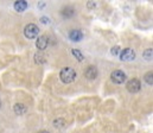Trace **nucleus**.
I'll use <instances>...</instances> for the list:
<instances>
[{"mask_svg": "<svg viewBox=\"0 0 153 133\" xmlns=\"http://www.w3.org/2000/svg\"><path fill=\"white\" fill-rule=\"evenodd\" d=\"M39 133H49V132H48V131H40Z\"/></svg>", "mask_w": 153, "mask_h": 133, "instance_id": "a211bd4d", "label": "nucleus"}, {"mask_svg": "<svg viewBox=\"0 0 153 133\" xmlns=\"http://www.w3.org/2000/svg\"><path fill=\"white\" fill-rule=\"evenodd\" d=\"M120 51H121V48L120 46H117V45H115V46H113L112 48V55H114V56H116V55H120Z\"/></svg>", "mask_w": 153, "mask_h": 133, "instance_id": "4468645a", "label": "nucleus"}, {"mask_svg": "<svg viewBox=\"0 0 153 133\" xmlns=\"http://www.w3.org/2000/svg\"><path fill=\"white\" fill-rule=\"evenodd\" d=\"M111 79H112V81H113L114 83L121 85V83H123V82L126 81L127 76H126V74H125L123 71H121V70H114V71L111 74Z\"/></svg>", "mask_w": 153, "mask_h": 133, "instance_id": "20e7f679", "label": "nucleus"}, {"mask_svg": "<svg viewBox=\"0 0 153 133\" xmlns=\"http://www.w3.org/2000/svg\"><path fill=\"white\" fill-rule=\"evenodd\" d=\"M40 20H42V23H44V24H49V23H50L49 18H45V17H42Z\"/></svg>", "mask_w": 153, "mask_h": 133, "instance_id": "dca6fc26", "label": "nucleus"}, {"mask_svg": "<svg viewBox=\"0 0 153 133\" xmlns=\"http://www.w3.org/2000/svg\"><path fill=\"white\" fill-rule=\"evenodd\" d=\"M144 58L147 59V61H151V59H152V49L145 50V52H144Z\"/></svg>", "mask_w": 153, "mask_h": 133, "instance_id": "ddd939ff", "label": "nucleus"}, {"mask_svg": "<svg viewBox=\"0 0 153 133\" xmlns=\"http://www.w3.org/2000/svg\"><path fill=\"white\" fill-rule=\"evenodd\" d=\"M71 52H73V55L76 57V59L78 61V62H82V61L84 59L83 53H82V52H81L78 49H73V51H71Z\"/></svg>", "mask_w": 153, "mask_h": 133, "instance_id": "9b49d317", "label": "nucleus"}, {"mask_svg": "<svg viewBox=\"0 0 153 133\" xmlns=\"http://www.w3.org/2000/svg\"><path fill=\"white\" fill-rule=\"evenodd\" d=\"M120 58H121V61H125V62L133 61L135 58V52H134L133 49L126 48V49H123V50L120 51Z\"/></svg>", "mask_w": 153, "mask_h": 133, "instance_id": "7ed1b4c3", "label": "nucleus"}, {"mask_svg": "<svg viewBox=\"0 0 153 133\" xmlns=\"http://www.w3.org/2000/svg\"><path fill=\"white\" fill-rule=\"evenodd\" d=\"M27 8V2L24 1V0H17L14 2V10L18 11V12H23Z\"/></svg>", "mask_w": 153, "mask_h": 133, "instance_id": "1a4fd4ad", "label": "nucleus"}, {"mask_svg": "<svg viewBox=\"0 0 153 133\" xmlns=\"http://www.w3.org/2000/svg\"><path fill=\"white\" fill-rule=\"evenodd\" d=\"M145 81L147 85H153V73L152 71H149L146 75H145Z\"/></svg>", "mask_w": 153, "mask_h": 133, "instance_id": "f8f14e48", "label": "nucleus"}, {"mask_svg": "<svg viewBox=\"0 0 153 133\" xmlns=\"http://www.w3.org/2000/svg\"><path fill=\"white\" fill-rule=\"evenodd\" d=\"M84 75H85L87 79H89V80H94V79H96V76H97V69H96L95 67L90 65V67L87 68Z\"/></svg>", "mask_w": 153, "mask_h": 133, "instance_id": "0eeeda50", "label": "nucleus"}, {"mask_svg": "<svg viewBox=\"0 0 153 133\" xmlns=\"http://www.w3.org/2000/svg\"><path fill=\"white\" fill-rule=\"evenodd\" d=\"M13 108H14V113L18 114V115H23V114H25L26 111H27L26 106L23 105V103H16Z\"/></svg>", "mask_w": 153, "mask_h": 133, "instance_id": "9d476101", "label": "nucleus"}, {"mask_svg": "<svg viewBox=\"0 0 153 133\" xmlns=\"http://www.w3.org/2000/svg\"><path fill=\"white\" fill-rule=\"evenodd\" d=\"M0 106H1V102H0Z\"/></svg>", "mask_w": 153, "mask_h": 133, "instance_id": "6ab92c4d", "label": "nucleus"}, {"mask_svg": "<svg viewBox=\"0 0 153 133\" xmlns=\"http://www.w3.org/2000/svg\"><path fill=\"white\" fill-rule=\"evenodd\" d=\"M69 38L73 41V42H79L82 38H83V33L81 30H73L70 33H69Z\"/></svg>", "mask_w": 153, "mask_h": 133, "instance_id": "6e6552de", "label": "nucleus"}, {"mask_svg": "<svg viewBox=\"0 0 153 133\" xmlns=\"http://www.w3.org/2000/svg\"><path fill=\"white\" fill-rule=\"evenodd\" d=\"M38 33H39V29H38V26L35 25V24H27V25L25 26V29H24V35H25V37L29 38V39H35V38H37Z\"/></svg>", "mask_w": 153, "mask_h": 133, "instance_id": "f03ea898", "label": "nucleus"}, {"mask_svg": "<svg viewBox=\"0 0 153 133\" xmlns=\"http://www.w3.org/2000/svg\"><path fill=\"white\" fill-rule=\"evenodd\" d=\"M59 77H61L62 82H64V83H70V82H73V81L75 80L76 73H75V70H74L73 68L65 67V68H63V69L61 70Z\"/></svg>", "mask_w": 153, "mask_h": 133, "instance_id": "f257e3e1", "label": "nucleus"}, {"mask_svg": "<svg viewBox=\"0 0 153 133\" xmlns=\"http://www.w3.org/2000/svg\"><path fill=\"white\" fill-rule=\"evenodd\" d=\"M35 59H36V62H38V63H42V62H44L43 59H44V56H40V55H36L35 56Z\"/></svg>", "mask_w": 153, "mask_h": 133, "instance_id": "2eb2a0df", "label": "nucleus"}, {"mask_svg": "<svg viewBox=\"0 0 153 133\" xmlns=\"http://www.w3.org/2000/svg\"><path fill=\"white\" fill-rule=\"evenodd\" d=\"M48 45H49V39H48V37H45V36L38 37V39H37V42H36L37 49H39V50H45V49L48 48Z\"/></svg>", "mask_w": 153, "mask_h": 133, "instance_id": "423d86ee", "label": "nucleus"}, {"mask_svg": "<svg viewBox=\"0 0 153 133\" xmlns=\"http://www.w3.org/2000/svg\"><path fill=\"white\" fill-rule=\"evenodd\" d=\"M88 7H89V8L95 7V2H93V1H88Z\"/></svg>", "mask_w": 153, "mask_h": 133, "instance_id": "f3484780", "label": "nucleus"}, {"mask_svg": "<svg viewBox=\"0 0 153 133\" xmlns=\"http://www.w3.org/2000/svg\"><path fill=\"white\" fill-rule=\"evenodd\" d=\"M126 88L129 93H138L141 88V83H140V81L138 79H132V80H129L127 82Z\"/></svg>", "mask_w": 153, "mask_h": 133, "instance_id": "39448f33", "label": "nucleus"}]
</instances>
